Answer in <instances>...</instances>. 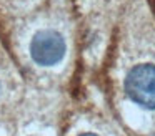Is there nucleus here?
Here are the masks:
<instances>
[{"label":"nucleus","mask_w":155,"mask_h":136,"mask_svg":"<svg viewBox=\"0 0 155 136\" xmlns=\"http://www.w3.org/2000/svg\"><path fill=\"white\" fill-rule=\"evenodd\" d=\"M0 93H2V85H0Z\"/></svg>","instance_id":"obj_4"},{"label":"nucleus","mask_w":155,"mask_h":136,"mask_svg":"<svg viewBox=\"0 0 155 136\" xmlns=\"http://www.w3.org/2000/svg\"><path fill=\"white\" fill-rule=\"evenodd\" d=\"M80 136H97V134H92V133H85V134H80Z\"/></svg>","instance_id":"obj_3"},{"label":"nucleus","mask_w":155,"mask_h":136,"mask_svg":"<svg viewBox=\"0 0 155 136\" xmlns=\"http://www.w3.org/2000/svg\"><path fill=\"white\" fill-rule=\"evenodd\" d=\"M30 55L35 63L42 66L57 65L65 55V40L58 32L40 30L30 43Z\"/></svg>","instance_id":"obj_2"},{"label":"nucleus","mask_w":155,"mask_h":136,"mask_svg":"<svg viewBox=\"0 0 155 136\" xmlns=\"http://www.w3.org/2000/svg\"><path fill=\"white\" fill-rule=\"evenodd\" d=\"M125 91L137 105L155 109V65H137L127 73Z\"/></svg>","instance_id":"obj_1"},{"label":"nucleus","mask_w":155,"mask_h":136,"mask_svg":"<svg viewBox=\"0 0 155 136\" xmlns=\"http://www.w3.org/2000/svg\"><path fill=\"white\" fill-rule=\"evenodd\" d=\"M152 136H155V134H152Z\"/></svg>","instance_id":"obj_5"}]
</instances>
